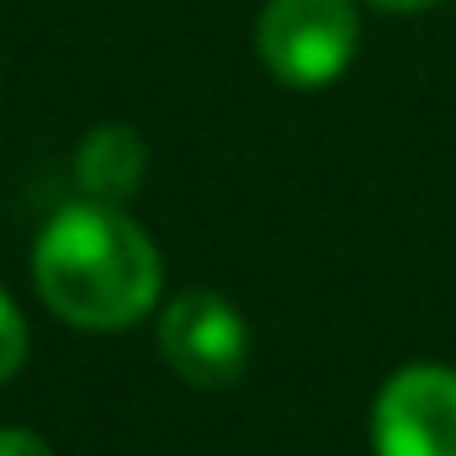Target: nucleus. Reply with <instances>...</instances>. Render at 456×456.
Masks as SVG:
<instances>
[{
	"label": "nucleus",
	"instance_id": "5",
	"mask_svg": "<svg viewBox=\"0 0 456 456\" xmlns=\"http://www.w3.org/2000/svg\"><path fill=\"white\" fill-rule=\"evenodd\" d=\"M143 138L127 127V122H102L80 138V154H75V181L91 202H127L143 181Z\"/></svg>",
	"mask_w": 456,
	"mask_h": 456
},
{
	"label": "nucleus",
	"instance_id": "4",
	"mask_svg": "<svg viewBox=\"0 0 456 456\" xmlns=\"http://www.w3.org/2000/svg\"><path fill=\"white\" fill-rule=\"evenodd\" d=\"M159 355L191 387H228L249 361V330L218 292H181L159 319Z\"/></svg>",
	"mask_w": 456,
	"mask_h": 456
},
{
	"label": "nucleus",
	"instance_id": "8",
	"mask_svg": "<svg viewBox=\"0 0 456 456\" xmlns=\"http://www.w3.org/2000/svg\"><path fill=\"white\" fill-rule=\"evenodd\" d=\"M371 5H382V11H430L441 0H371Z\"/></svg>",
	"mask_w": 456,
	"mask_h": 456
},
{
	"label": "nucleus",
	"instance_id": "7",
	"mask_svg": "<svg viewBox=\"0 0 456 456\" xmlns=\"http://www.w3.org/2000/svg\"><path fill=\"white\" fill-rule=\"evenodd\" d=\"M0 456H53V452L32 430H0Z\"/></svg>",
	"mask_w": 456,
	"mask_h": 456
},
{
	"label": "nucleus",
	"instance_id": "1",
	"mask_svg": "<svg viewBox=\"0 0 456 456\" xmlns=\"http://www.w3.org/2000/svg\"><path fill=\"white\" fill-rule=\"evenodd\" d=\"M32 276L43 303L80 330L138 324L159 303V249L143 228L112 202H69L59 208L32 249Z\"/></svg>",
	"mask_w": 456,
	"mask_h": 456
},
{
	"label": "nucleus",
	"instance_id": "3",
	"mask_svg": "<svg viewBox=\"0 0 456 456\" xmlns=\"http://www.w3.org/2000/svg\"><path fill=\"white\" fill-rule=\"evenodd\" d=\"M377 456H456V371L452 366H403L382 382L371 403Z\"/></svg>",
	"mask_w": 456,
	"mask_h": 456
},
{
	"label": "nucleus",
	"instance_id": "2",
	"mask_svg": "<svg viewBox=\"0 0 456 456\" xmlns=\"http://www.w3.org/2000/svg\"><path fill=\"white\" fill-rule=\"evenodd\" d=\"M255 48L281 86L319 91L350 69L361 48V16L350 0H265Z\"/></svg>",
	"mask_w": 456,
	"mask_h": 456
},
{
	"label": "nucleus",
	"instance_id": "6",
	"mask_svg": "<svg viewBox=\"0 0 456 456\" xmlns=\"http://www.w3.org/2000/svg\"><path fill=\"white\" fill-rule=\"evenodd\" d=\"M21 361H27V319L0 287V382H11L21 371Z\"/></svg>",
	"mask_w": 456,
	"mask_h": 456
}]
</instances>
